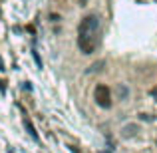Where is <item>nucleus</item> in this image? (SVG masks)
Here are the masks:
<instances>
[{"label": "nucleus", "mask_w": 157, "mask_h": 153, "mask_svg": "<svg viewBox=\"0 0 157 153\" xmlns=\"http://www.w3.org/2000/svg\"><path fill=\"white\" fill-rule=\"evenodd\" d=\"M151 94H153V98L157 100V90H153V92H151Z\"/></svg>", "instance_id": "obj_4"}, {"label": "nucleus", "mask_w": 157, "mask_h": 153, "mask_svg": "<svg viewBox=\"0 0 157 153\" xmlns=\"http://www.w3.org/2000/svg\"><path fill=\"white\" fill-rule=\"evenodd\" d=\"M24 127H26V129H28V133H30V135H32V137H34V139H38V133H36L34 125H32V123L28 121V119H24Z\"/></svg>", "instance_id": "obj_3"}, {"label": "nucleus", "mask_w": 157, "mask_h": 153, "mask_svg": "<svg viewBox=\"0 0 157 153\" xmlns=\"http://www.w3.org/2000/svg\"><path fill=\"white\" fill-rule=\"evenodd\" d=\"M80 2H82V6H84V4H86V2H88V0H80Z\"/></svg>", "instance_id": "obj_5"}, {"label": "nucleus", "mask_w": 157, "mask_h": 153, "mask_svg": "<svg viewBox=\"0 0 157 153\" xmlns=\"http://www.w3.org/2000/svg\"><path fill=\"white\" fill-rule=\"evenodd\" d=\"M94 98H96V103L100 107H109L111 105V92H109V88L104 84H100V86H96V92H94Z\"/></svg>", "instance_id": "obj_2"}, {"label": "nucleus", "mask_w": 157, "mask_h": 153, "mask_svg": "<svg viewBox=\"0 0 157 153\" xmlns=\"http://www.w3.org/2000/svg\"><path fill=\"white\" fill-rule=\"evenodd\" d=\"M98 34H100V18L96 14L86 16L78 28V46L84 54H94L98 40H100Z\"/></svg>", "instance_id": "obj_1"}]
</instances>
